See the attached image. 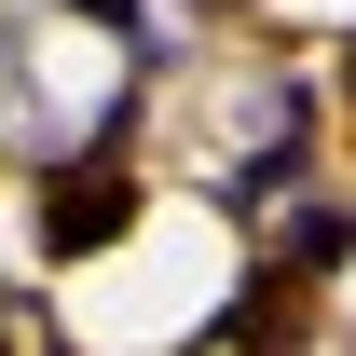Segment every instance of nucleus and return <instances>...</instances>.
Wrapping results in <instances>:
<instances>
[{"label": "nucleus", "mask_w": 356, "mask_h": 356, "mask_svg": "<svg viewBox=\"0 0 356 356\" xmlns=\"http://www.w3.org/2000/svg\"><path fill=\"white\" fill-rule=\"evenodd\" d=\"M124 220H137V178H124V124H110L83 165L42 178V247H55V261H83V247H110Z\"/></svg>", "instance_id": "f257e3e1"}, {"label": "nucleus", "mask_w": 356, "mask_h": 356, "mask_svg": "<svg viewBox=\"0 0 356 356\" xmlns=\"http://www.w3.org/2000/svg\"><path fill=\"white\" fill-rule=\"evenodd\" d=\"M288 329H302V288H288V274H247V302H233L206 343H220V356H274Z\"/></svg>", "instance_id": "f03ea898"}, {"label": "nucleus", "mask_w": 356, "mask_h": 356, "mask_svg": "<svg viewBox=\"0 0 356 356\" xmlns=\"http://www.w3.org/2000/svg\"><path fill=\"white\" fill-rule=\"evenodd\" d=\"M343 261H356V220H343V206H329V192L288 206V274H343Z\"/></svg>", "instance_id": "7ed1b4c3"}, {"label": "nucleus", "mask_w": 356, "mask_h": 356, "mask_svg": "<svg viewBox=\"0 0 356 356\" xmlns=\"http://www.w3.org/2000/svg\"><path fill=\"white\" fill-rule=\"evenodd\" d=\"M206 14H247V0H206Z\"/></svg>", "instance_id": "20e7f679"}, {"label": "nucleus", "mask_w": 356, "mask_h": 356, "mask_svg": "<svg viewBox=\"0 0 356 356\" xmlns=\"http://www.w3.org/2000/svg\"><path fill=\"white\" fill-rule=\"evenodd\" d=\"M343 69H356V55H343Z\"/></svg>", "instance_id": "39448f33"}]
</instances>
